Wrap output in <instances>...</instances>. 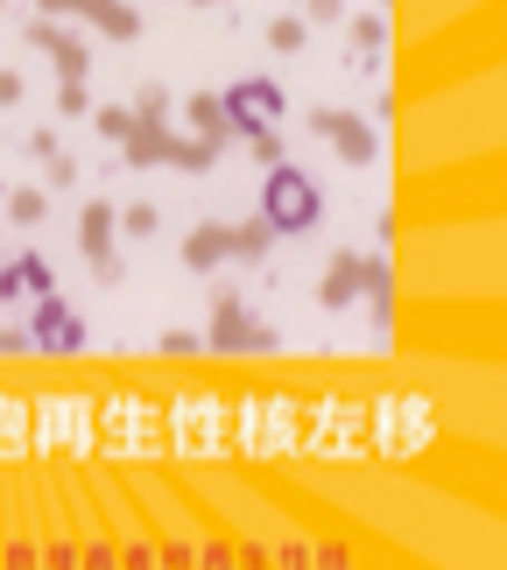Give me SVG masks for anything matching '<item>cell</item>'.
Returning a JSON list of instances; mask_svg holds the SVG:
<instances>
[{
  "mask_svg": "<svg viewBox=\"0 0 507 570\" xmlns=\"http://www.w3.org/2000/svg\"><path fill=\"white\" fill-rule=\"evenodd\" d=\"M303 436V409L290 394H240L233 402V451L240 458H290Z\"/></svg>",
  "mask_w": 507,
  "mask_h": 570,
  "instance_id": "cell-1",
  "label": "cell"
},
{
  "mask_svg": "<svg viewBox=\"0 0 507 570\" xmlns=\"http://www.w3.org/2000/svg\"><path fill=\"white\" fill-rule=\"evenodd\" d=\"M29 436L50 458H92L99 451V402L92 394H36Z\"/></svg>",
  "mask_w": 507,
  "mask_h": 570,
  "instance_id": "cell-2",
  "label": "cell"
},
{
  "mask_svg": "<svg viewBox=\"0 0 507 570\" xmlns=\"http://www.w3.org/2000/svg\"><path fill=\"white\" fill-rule=\"evenodd\" d=\"M296 451L324 458V465H352V458H367V402H345V394H318L311 409H303V436Z\"/></svg>",
  "mask_w": 507,
  "mask_h": 570,
  "instance_id": "cell-3",
  "label": "cell"
},
{
  "mask_svg": "<svg viewBox=\"0 0 507 570\" xmlns=\"http://www.w3.org/2000/svg\"><path fill=\"white\" fill-rule=\"evenodd\" d=\"M437 436L423 394H373L367 402V458H416Z\"/></svg>",
  "mask_w": 507,
  "mask_h": 570,
  "instance_id": "cell-4",
  "label": "cell"
},
{
  "mask_svg": "<svg viewBox=\"0 0 507 570\" xmlns=\"http://www.w3.org/2000/svg\"><path fill=\"white\" fill-rule=\"evenodd\" d=\"M99 451L163 458L169 451V415L148 402V394H114V402H99Z\"/></svg>",
  "mask_w": 507,
  "mask_h": 570,
  "instance_id": "cell-5",
  "label": "cell"
},
{
  "mask_svg": "<svg viewBox=\"0 0 507 570\" xmlns=\"http://www.w3.org/2000/svg\"><path fill=\"white\" fill-rule=\"evenodd\" d=\"M233 444V415L218 394H176L169 402V451L176 458H226Z\"/></svg>",
  "mask_w": 507,
  "mask_h": 570,
  "instance_id": "cell-6",
  "label": "cell"
},
{
  "mask_svg": "<svg viewBox=\"0 0 507 570\" xmlns=\"http://www.w3.org/2000/svg\"><path fill=\"white\" fill-rule=\"evenodd\" d=\"M318 212H324L318 184L303 177L296 163H275V169H269V184H261V218H269L275 233H311V226H318Z\"/></svg>",
  "mask_w": 507,
  "mask_h": 570,
  "instance_id": "cell-7",
  "label": "cell"
},
{
  "mask_svg": "<svg viewBox=\"0 0 507 570\" xmlns=\"http://www.w3.org/2000/svg\"><path fill=\"white\" fill-rule=\"evenodd\" d=\"M226 127L233 135H247V141H261V135H275V120L290 114V99H282V85H269V78H240L226 99Z\"/></svg>",
  "mask_w": 507,
  "mask_h": 570,
  "instance_id": "cell-8",
  "label": "cell"
},
{
  "mask_svg": "<svg viewBox=\"0 0 507 570\" xmlns=\"http://www.w3.org/2000/svg\"><path fill=\"white\" fill-rule=\"evenodd\" d=\"M311 127H318V135L332 141V148H339L345 163H373V156H381V135H373L367 120H352V114H339V106H324V114H311Z\"/></svg>",
  "mask_w": 507,
  "mask_h": 570,
  "instance_id": "cell-9",
  "label": "cell"
},
{
  "mask_svg": "<svg viewBox=\"0 0 507 570\" xmlns=\"http://www.w3.org/2000/svg\"><path fill=\"white\" fill-rule=\"evenodd\" d=\"M29 338H36V353H78V345H85V324H78V311H64L57 296H42Z\"/></svg>",
  "mask_w": 507,
  "mask_h": 570,
  "instance_id": "cell-10",
  "label": "cell"
},
{
  "mask_svg": "<svg viewBox=\"0 0 507 570\" xmlns=\"http://www.w3.org/2000/svg\"><path fill=\"white\" fill-rule=\"evenodd\" d=\"M106 233H114V205H85V218H78V247H85V261H92L99 282H120L127 268H120V254L106 247Z\"/></svg>",
  "mask_w": 507,
  "mask_h": 570,
  "instance_id": "cell-11",
  "label": "cell"
},
{
  "mask_svg": "<svg viewBox=\"0 0 507 570\" xmlns=\"http://www.w3.org/2000/svg\"><path fill=\"white\" fill-rule=\"evenodd\" d=\"M247 332H254V317H247V303H240V289H226L212 303V353H247Z\"/></svg>",
  "mask_w": 507,
  "mask_h": 570,
  "instance_id": "cell-12",
  "label": "cell"
},
{
  "mask_svg": "<svg viewBox=\"0 0 507 570\" xmlns=\"http://www.w3.org/2000/svg\"><path fill=\"white\" fill-rule=\"evenodd\" d=\"M29 42L57 57V78H64V85H78V78H85V42H78V36H64L57 21H29Z\"/></svg>",
  "mask_w": 507,
  "mask_h": 570,
  "instance_id": "cell-13",
  "label": "cell"
},
{
  "mask_svg": "<svg viewBox=\"0 0 507 570\" xmlns=\"http://www.w3.org/2000/svg\"><path fill=\"white\" fill-rule=\"evenodd\" d=\"M360 275H367L360 254H332V268H324V282H318V303H324V311H345V303H360Z\"/></svg>",
  "mask_w": 507,
  "mask_h": 570,
  "instance_id": "cell-14",
  "label": "cell"
},
{
  "mask_svg": "<svg viewBox=\"0 0 507 570\" xmlns=\"http://www.w3.org/2000/svg\"><path fill=\"white\" fill-rule=\"evenodd\" d=\"M233 254V226H218V218H205V226H191V239H184V268H218V261Z\"/></svg>",
  "mask_w": 507,
  "mask_h": 570,
  "instance_id": "cell-15",
  "label": "cell"
},
{
  "mask_svg": "<svg viewBox=\"0 0 507 570\" xmlns=\"http://www.w3.org/2000/svg\"><path fill=\"white\" fill-rule=\"evenodd\" d=\"M78 8H85V21H92L99 36H114V42H135L142 36V14L120 8V0H78Z\"/></svg>",
  "mask_w": 507,
  "mask_h": 570,
  "instance_id": "cell-16",
  "label": "cell"
},
{
  "mask_svg": "<svg viewBox=\"0 0 507 570\" xmlns=\"http://www.w3.org/2000/svg\"><path fill=\"white\" fill-rule=\"evenodd\" d=\"M184 114H191V127H197L191 141H205L212 156H218V148H226V135H233V127H226V106H218V92H197Z\"/></svg>",
  "mask_w": 507,
  "mask_h": 570,
  "instance_id": "cell-17",
  "label": "cell"
},
{
  "mask_svg": "<svg viewBox=\"0 0 507 570\" xmlns=\"http://www.w3.org/2000/svg\"><path fill=\"white\" fill-rule=\"evenodd\" d=\"M29 402L21 394H0V458H29Z\"/></svg>",
  "mask_w": 507,
  "mask_h": 570,
  "instance_id": "cell-18",
  "label": "cell"
},
{
  "mask_svg": "<svg viewBox=\"0 0 507 570\" xmlns=\"http://www.w3.org/2000/svg\"><path fill=\"white\" fill-rule=\"evenodd\" d=\"M169 141H176L169 127H156V120H135V135H127V148H120V156L135 163V169H142V163H169Z\"/></svg>",
  "mask_w": 507,
  "mask_h": 570,
  "instance_id": "cell-19",
  "label": "cell"
},
{
  "mask_svg": "<svg viewBox=\"0 0 507 570\" xmlns=\"http://www.w3.org/2000/svg\"><path fill=\"white\" fill-rule=\"evenodd\" d=\"M360 296H373V324H394V275H388V261H367V275H360Z\"/></svg>",
  "mask_w": 507,
  "mask_h": 570,
  "instance_id": "cell-20",
  "label": "cell"
},
{
  "mask_svg": "<svg viewBox=\"0 0 507 570\" xmlns=\"http://www.w3.org/2000/svg\"><path fill=\"white\" fill-rule=\"evenodd\" d=\"M269 239H275V226H269V218H240V226H233V261H261V254H269Z\"/></svg>",
  "mask_w": 507,
  "mask_h": 570,
  "instance_id": "cell-21",
  "label": "cell"
},
{
  "mask_svg": "<svg viewBox=\"0 0 507 570\" xmlns=\"http://www.w3.org/2000/svg\"><path fill=\"white\" fill-rule=\"evenodd\" d=\"M92 127H99V135L114 141V148H127V135H135V106H99Z\"/></svg>",
  "mask_w": 507,
  "mask_h": 570,
  "instance_id": "cell-22",
  "label": "cell"
},
{
  "mask_svg": "<svg viewBox=\"0 0 507 570\" xmlns=\"http://www.w3.org/2000/svg\"><path fill=\"white\" fill-rule=\"evenodd\" d=\"M269 42H275V50H303V42H311V29H303V14H275V21H269Z\"/></svg>",
  "mask_w": 507,
  "mask_h": 570,
  "instance_id": "cell-23",
  "label": "cell"
},
{
  "mask_svg": "<svg viewBox=\"0 0 507 570\" xmlns=\"http://www.w3.org/2000/svg\"><path fill=\"white\" fill-rule=\"evenodd\" d=\"M352 42H360V50L373 57V50L388 42V21H381V14H352Z\"/></svg>",
  "mask_w": 507,
  "mask_h": 570,
  "instance_id": "cell-24",
  "label": "cell"
},
{
  "mask_svg": "<svg viewBox=\"0 0 507 570\" xmlns=\"http://www.w3.org/2000/svg\"><path fill=\"white\" fill-rule=\"evenodd\" d=\"M8 218H14V226H36V218H42V190H8Z\"/></svg>",
  "mask_w": 507,
  "mask_h": 570,
  "instance_id": "cell-25",
  "label": "cell"
},
{
  "mask_svg": "<svg viewBox=\"0 0 507 570\" xmlns=\"http://www.w3.org/2000/svg\"><path fill=\"white\" fill-rule=\"evenodd\" d=\"M120 226L135 233V239H156V226H163V218H156V205H127V212H120Z\"/></svg>",
  "mask_w": 507,
  "mask_h": 570,
  "instance_id": "cell-26",
  "label": "cell"
},
{
  "mask_svg": "<svg viewBox=\"0 0 507 570\" xmlns=\"http://www.w3.org/2000/svg\"><path fill=\"white\" fill-rule=\"evenodd\" d=\"M14 268H21V282H29V296H42V289H57V282H50V268H42V261H36V254H21V261H14Z\"/></svg>",
  "mask_w": 507,
  "mask_h": 570,
  "instance_id": "cell-27",
  "label": "cell"
},
{
  "mask_svg": "<svg viewBox=\"0 0 507 570\" xmlns=\"http://www.w3.org/2000/svg\"><path fill=\"white\" fill-rule=\"evenodd\" d=\"M163 114H169V99H163V85H148V92L135 99V120H156V127H163Z\"/></svg>",
  "mask_w": 507,
  "mask_h": 570,
  "instance_id": "cell-28",
  "label": "cell"
},
{
  "mask_svg": "<svg viewBox=\"0 0 507 570\" xmlns=\"http://www.w3.org/2000/svg\"><path fill=\"white\" fill-rule=\"evenodd\" d=\"M14 296H29V282H21L14 261H0V303H14Z\"/></svg>",
  "mask_w": 507,
  "mask_h": 570,
  "instance_id": "cell-29",
  "label": "cell"
},
{
  "mask_svg": "<svg viewBox=\"0 0 507 570\" xmlns=\"http://www.w3.org/2000/svg\"><path fill=\"white\" fill-rule=\"evenodd\" d=\"M197 345H205V338H191V332H163V353H169V360H184V353H197Z\"/></svg>",
  "mask_w": 507,
  "mask_h": 570,
  "instance_id": "cell-30",
  "label": "cell"
},
{
  "mask_svg": "<svg viewBox=\"0 0 507 570\" xmlns=\"http://www.w3.org/2000/svg\"><path fill=\"white\" fill-rule=\"evenodd\" d=\"M0 353H36V338L14 332V324H0Z\"/></svg>",
  "mask_w": 507,
  "mask_h": 570,
  "instance_id": "cell-31",
  "label": "cell"
},
{
  "mask_svg": "<svg viewBox=\"0 0 507 570\" xmlns=\"http://www.w3.org/2000/svg\"><path fill=\"white\" fill-rule=\"evenodd\" d=\"M29 148H36V156H42V163H57V156H64V148H57V135H50V127H36V135H29Z\"/></svg>",
  "mask_w": 507,
  "mask_h": 570,
  "instance_id": "cell-32",
  "label": "cell"
},
{
  "mask_svg": "<svg viewBox=\"0 0 507 570\" xmlns=\"http://www.w3.org/2000/svg\"><path fill=\"white\" fill-rule=\"evenodd\" d=\"M50 184H57V190H71V184H78V163H71V156H57V163H50Z\"/></svg>",
  "mask_w": 507,
  "mask_h": 570,
  "instance_id": "cell-33",
  "label": "cell"
},
{
  "mask_svg": "<svg viewBox=\"0 0 507 570\" xmlns=\"http://www.w3.org/2000/svg\"><path fill=\"white\" fill-rule=\"evenodd\" d=\"M14 99H21V78H14V71H0V106H14Z\"/></svg>",
  "mask_w": 507,
  "mask_h": 570,
  "instance_id": "cell-34",
  "label": "cell"
}]
</instances>
